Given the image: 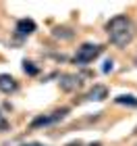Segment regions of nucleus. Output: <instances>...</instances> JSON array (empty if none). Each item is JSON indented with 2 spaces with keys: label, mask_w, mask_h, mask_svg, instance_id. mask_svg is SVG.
<instances>
[{
  "label": "nucleus",
  "mask_w": 137,
  "mask_h": 146,
  "mask_svg": "<svg viewBox=\"0 0 137 146\" xmlns=\"http://www.w3.org/2000/svg\"><path fill=\"white\" fill-rule=\"evenodd\" d=\"M106 31L110 36V42L119 48H125L133 40V23L127 15H116L114 19H110L106 25Z\"/></svg>",
  "instance_id": "obj_1"
},
{
  "label": "nucleus",
  "mask_w": 137,
  "mask_h": 146,
  "mask_svg": "<svg viewBox=\"0 0 137 146\" xmlns=\"http://www.w3.org/2000/svg\"><path fill=\"white\" fill-rule=\"evenodd\" d=\"M102 52L100 46H94V44H83L81 48H77V54H75V61L77 63H91L94 58Z\"/></svg>",
  "instance_id": "obj_2"
},
{
  "label": "nucleus",
  "mask_w": 137,
  "mask_h": 146,
  "mask_svg": "<svg viewBox=\"0 0 137 146\" xmlns=\"http://www.w3.org/2000/svg\"><path fill=\"white\" fill-rule=\"evenodd\" d=\"M64 115H67V109H62V111H56V113H52L50 117H40V119H35L33 123V127H40V125H50V123H54V121H58V119H62Z\"/></svg>",
  "instance_id": "obj_3"
},
{
  "label": "nucleus",
  "mask_w": 137,
  "mask_h": 146,
  "mask_svg": "<svg viewBox=\"0 0 137 146\" xmlns=\"http://www.w3.org/2000/svg\"><path fill=\"white\" fill-rule=\"evenodd\" d=\"M17 90V82L10 75H0V92L4 94H10V92Z\"/></svg>",
  "instance_id": "obj_4"
},
{
  "label": "nucleus",
  "mask_w": 137,
  "mask_h": 146,
  "mask_svg": "<svg viewBox=\"0 0 137 146\" xmlns=\"http://www.w3.org/2000/svg\"><path fill=\"white\" fill-rule=\"evenodd\" d=\"M77 86H79V77H77V75H62V77H60V88H62L64 92L75 90Z\"/></svg>",
  "instance_id": "obj_5"
},
{
  "label": "nucleus",
  "mask_w": 137,
  "mask_h": 146,
  "mask_svg": "<svg viewBox=\"0 0 137 146\" xmlns=\"http://www.w3.org/2000/svg\"><path fill=\"white\" fill-rule=\"evenodd\" d=\"M17 31L21 36H29L31 31H35V23L31 21V19H21V21L17 23Z\"/></svg>",
  "instance_id": "obj_6"
},
{
  "label": "nucleus",
  "mask_w": 137,
  "mask_h": 146,
  "mask_svg": "<svg viewBox=\"0 0 137 146\" xmlns=\"http://www.w3.org/2000/svg\"><path fill=\"white\" fill-rule=\"evenodd\" d=\"M87 98L89 100H104V98H106V88H104V86H96L87 94Z\"/></svg>",
  "instance_id": "obj_7"
},
{
  "label": "nucleus",
  "mask_w": 137,
  "mask_h": 146,
  "mask_svg": "<svg viewBox=\"0 0 137 146\" xmlns=\"http://www.w3.org/2000/svg\"><path fill=\"white\" fill-rule=\"evenodd\" d=\"M116 104H127V107H137V98L131 96V94H121V96H116L114 98Z\"/></svg>",
  "instance_id": "obj_8"
},
{
  "label": "nucleus",
  "mask_w": 137,
  "mask_h": 146,
  "mask_svg": "<svg viewBox=\"0 0 137 146\" xmlns=\"http://www.w3.org/2000/svg\"><path fill=\"white\" fill-rule=\"evenodd\" d=\"M25 71H27V73H31V75H35V73H37V69H35L31 63H25Z\"/></svg>",
  "instance_id": "obj_9"
},
{
  "label": "nucleus",
  "mask_w": 137,
  "mask_h": 146,
  "mask_svg": "<svg viewBox=\"0 0 137 146\" xmlns=\"http://www.w3.org/2000/svg\"><path fill=\"white\" fill-rule=\"evenodd\" d=\"M110 69H112V61H106L104 63V71H110Z\"/></svg>",
  "instance_id": "obj_10"
},
{
  "label": "nucleus",
  "mask_w": 137,
  "mask_h": 146,
  "mask_svg": "<svg viewBox=\"0 0 137 146\" xmlns=\"http://www.w3.org/2000/svg\"><path fill=\"white\" fill-rule=\"evenodd\" d=\"M4 127H6V121L2 119V115H0V129H4Z\"/></svg>",
  "instance_id": "obj_11"
},
{
  "label": "nucleus",
  "mask_w": 137,
  "mask_h": 146,
  "mask_svg": "<svg viewBox=\"0 0 137 146\" xmlns=\"http://www.w3.org/2000/svg\"><path fill=\"white\" fill-rule=\"evenodd\" d=\"M69 146H79V142H73V144H69Z\"/></svg>",
  "instance_id": "obj_12"
},
{
  "label": "nucleus",
  "mask_w": 137,
  "mask_h": 146,
  "mask_svg": "<svg viewBox=\"0 0 137 146\" xmlns=\"http://www.w3.org/2000/svg\"><path fill=\"white\" fill-rule=\"evenodd\" d=\"M29 146H42V144H29Z\"/></svg>",
  "instance_id": "obj_13"
},
{
  "label": "nucleus",
  "mask_w": 137,
  "mask_h": 146,
  "mask_svg": "<svg viewBox=\"0 0 137 146\" xmlns=\"http://www.w3.org/2000/svg\"><path fill=\"white\" fill-rule=\"evenodd\" d=\"M135 134H137V129H135Z\"/></svg>",
  "instance_id": "obj_14"
}]
</instances>
